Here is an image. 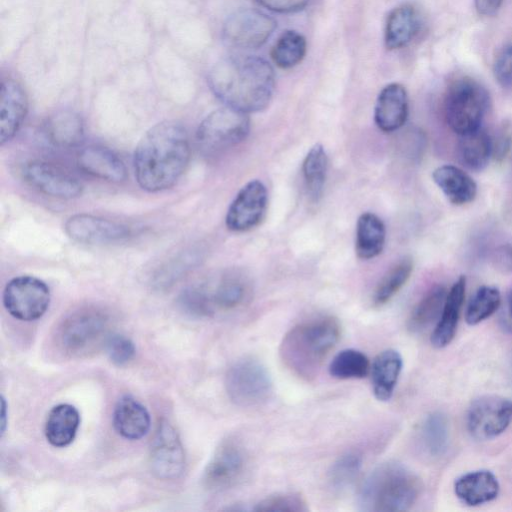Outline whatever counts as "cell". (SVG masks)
Wrapping results in <instances>:
<instances>
[{
  "mask_svg": "<svg viewBox=\"0 0 512 512\" xmlns=\"http://www.w3.org/2000/svg\"><path fill=\"white\" fill-rule=\"evenodd\" d=\"M191 155L186 128L166 120L151 127L138 142L133 167L138 185L148 192L171 188L185 172Z\"/></svg>",
  "mask_w": 512,
  "mask_h": 512,
  "instance_id": "cell-1",
  "label": "cell"
},
{
  "mask_svg": "<svg viewBox=\"0 0 512 512\" xmlns=\"http://www.w3.org/2000/svg\"><path fill=\"white\" fill-rule=\"evenodd\" d=\"M208 84L226 106L249 114L269 105L275 74L263 58L234 55L220 60L210 69Z\"/></svg>",
  "mask_w": 512,
  "mask_h": 512,
  "instance_id": "cell-2",
  "label": "cell"
},
{
  "mask_svg": "<svg viewBox=\"0 0 512 512\" xmlns=\"http://www.w3.org/2000/svg\"><path fill=\"white\" fill-rule=\"evenodd\" d=\"M340 334V323L333 316L303 321L284 335L279 346L280 358L293 374L311 380L318 374Z\"/></svg>",
  "mask_w": 512,
  "mask_h": 512,
  "instance_id": "cell-3",
  "label": "cell"
},
{
  "mask_svg": "<svg viewBox=\"0 0 512 512\" xmlns=\"http://www.w3.org/2000/svg\"><path fill=\"white\" fill-rule=\"evenodd\" d=\"M422 490L420 478L405 465L387 461L375 467L364 479L358 493V506L367 512L409 510Z\"/></svg>",
  "mask_w": 512,
  "mask_h": 512,
  "instance_id": "cell-4",
  "label": "cell"
},
{
  "mask_svg": "<svg viewBox=\"0 0 512 512\" xmlns=\"http://www.w3.org/2000/svg\"><path fill=\"white\" fill-rule=\"evenodd\" d=\"M250 295V286L240 275L230 274L216 280L187 287L179 296L180 307L188 314L205 317L217 311L241 306Z\"/></svg>",
  "mask_w": 512,
  "mask_h": 512,
  "instance_id": "cell-5",
  "label": "cell"
},
{
  "mask_svg": "<svg viewBox=\"0 0 512 512\" xmlns=\"http://www.w3.org/2000/svg\"><path fill=\"white\" fill-rule=\"evenodd\" d=\"M489 106L488 91L470 77L453 80L444 97L446 122L459 136L479 129Z\"/></svg>",
  "mask_w": 512,
  "mask_h": 512,
  "instance_id": "cell-6",
  "label": "cell"
},
{
  "mask_svg": "<svg viewBox=\"0 0 512 512\" xmlns=\"http://www.w3.org/2000/svg\"><path fill=\"white\" fill-rule=\"evenodd\" d=\"M109 318L102 310L82 309L72 313L60 325L57 342L63 352L70 356L87 355L105 344Z\"/></svg>",
  "mask_w": 512,
  "mask_h": 512,
  "instance_id": "cell-7",
  "label": "cell"
},
{
  "mask_svg": "<svg viewBox=\"0 0 512 512\" xmlns=\"http://www.w3.org/2000/svg\"><path fill=\"white\" fill-rule=\"evenodd\" d=\"M225 388L229 399L241 407H256L268 401L273 383L267 368L253 357L234 362L225 376Z\"/></svg>",
  "mask_w": 512,
  "mask_h": 512,
  "instance_id": "cell-8",
  "label": "cell"
},
{
  "mask_svg": "<svg viewBox=\"0 0 512 512\" xmlns=\"http://www.w3.org/2000/svg\"><path fill=\"white\" fill-rule=\"evenodd\" d=\"M249 130L248 114L226 106L203 119L196 131V141L203 151L217 152L245 140Z\"/></svg>",
  "mask_w": 512,
  "mask_h": 512,
  "instance_id": "cell-9",
  "label": "cell"
},
{
  "mask_svg": "<svg viewBox=\"0 0 512 512\" xmlns=\"http://www.w3.org/2000/svg\"><path fill=\"white\" fill-rule=\"evenodd\" d=\"M50 303V289L41 279L22 275L11 279L3 291V304L14 318L33 321L44 315Z\"/></svg>",
  "mask_w": 512,
  "mask_h": 512,
  "instance_id": "cell-10",
  "label": "cell"
},
{
  "mask_svg": "<svg viewBox=\"0 0 512 512\" xmlns=\"http://www.w3.org/2000/svg\"><path fill=\"white\" fill-rule=\"evenodd\" d=\"M512 423V400L498 395H484L468 408L466 425L471 436L485 441L501 435Z\"/></svg>",
  "mask_w": 512,
  "mask_h": 512,
  "instance_id": "cell-11",
  "label": "cell"
},
{
  "mask_svg": "<svg viewBox=\"0 0 512 512\" xmlns=\"http://www.w3.org/2000/svg\"><path fill=\"white\" fill-rule=\"evenodd\" d=\"M277 24L265 13L250 8L239 9L225 21L222 36L235 49H256L272 35Z\"/></svg>",
  "mask_w": 512,
  "mask_h": 512,
  "instance_id": "cell-12",
  "label": "cell"
},
{
  "mask_svg": "<svg viewBox=\"0 0 512 512\" xmlns=\"http://www.w3.org/2000/svg\"><path fill=\"white\" fill-rule=\"evenodd\" d=\"M246 466L247 456L242 445L234 439L224 440L205 468L203 483L212 491L228 489L241 480Z\"/></svg>",
  "mask_w": 512,
  "mask_h": 512,
  "instance_id": "cell-13",
  "label": "cell"
},
{
  "mask_svg": "<svg viewBox=\"0 0 512 512\" xmlns=\"http://www.w3.org/2000/svg\"><path fill=\"white\" fill-rule=\"evenodd\" d=\"M22 173L30 186L51 197L72 199L81 195L83 190L74 175L51 162L30 161L25 164Z\"/></svg>",
  "mask_w": 512,
  "mask_h": 512,
  "instance_id": "cell-14",
  "label": "cell"
},
{
  "mask_svg": "<svg viewBox=\"0 0 512 512\" xmlns=\"http://www.w3.org/2000/svg\"><path fill=\"white\" fill-rule=\"evenodd\" d=\"M64 229L73 241L88 245L114 244L132 234L126 224L85 213L68 218Z\"/></svg>",
  "mask_w": 512,
  "mask_h": 512,
  "instance_id": "cell-15",
  "label": "cell"
},
{
  "mask_svg": "<svg viewBox=\"0 0 512 512\" xmlns=\"http://www.w3.org/2000/svg\"><path fill=\"white\" fill-rule=\"evenodd\" d=\"M185 455L174 427L162 421L155 432L150 449L152 473L162 480L178 478L184 470Z\"/></svg>",
  "mask_w": 512,
  "mask_h": 512,
  "instance_id": "cell-16",
  "label": "cell"
},
{
  "mask_svg": "<svg viewBox=\"0 0 512 512\" xmlns=\"http://www.w3.org/2000/svg\"><path fill=\"white\" fill-rule=\"evenodd\" d=\"M267 208V190L259 180L245 184L230 204L225 223L230 231L245 232L256 227Z\"/></svg>",
  "mask_w": 512,
  "mask_h": 512,
  "instance_id": "cell-17",
  "label": "cell"
},
{
  "mask_svg": "<svg viewBox=\"0 0 512 512\" xmlns=\"http://www.w3.org/2000/svg\"><path fill=\"white\" fill-rule=\"evenodd\" d=\"M28 110L27 96L14 79H4L0 89V145L13 139Z\"/></svg>",
  "mask_w": 512,
  "mask_h": 512,
  "instance_id": "cell-18",
  "label": "cell"
},
{
  "mask_svg": "<svg viewBox=\"0 0 512 512\" xmlns=\"http://www.w3.org/2000/svg\"><path fill=\"white\" fill-rule=\"evenodd\" d=\"M408 117V96L399 83L386 85L379 93L375 105L374 120L383 132L401 128Z\"/></svg>",
  "mask_w": 512,
  "mask_h": 512,
  "instance_id": "cell-19",
  "label": "cell"
},
{
  "mask_svg": "<svg viewBox=\"0 0 512 512\" xmlns=\"http://www.w3.org/2000/svg\"><path fill=\"white\" fill-rule=\"evenodd\" d=\"M77 165L84 173L110 182H121L127 176L122 159L103 146L91 145L83 148L78 153Z\"/></svg>",
  "mask_w": 512,
  "mask_h": 512,
  "instance_id": "cell-20",
  "label": "cell"
},
{
  "mask_svg": "<svg viewBox=\"0 0 512 512\" xmlns=\"http://www.w3.org/2000/svg\"><path fill=\"white\" fill-rule=\"evenodd\" d=\"M466 278L460 276L447 292L443 310L431 335L435 348H444L455 337L457 325L465 298Z\"/></svg>",
  "mask_w": 512,
  "mask_h": 512,
  "instance_id": "cell-21",
  "label": "cell"
},
{
  "mask_svg": "<svg viewBox=\"0 0 512 512\" xmlns=\"http://www.w3.org/2000/svg\"><path fill=\"white\" fill-rule=\"evenodd\" d=\"M500 491L496 476L488 470H477L459 477L454 484L456 496L469 506L494 500Z\"/></svg>",
  "mask_w": 512,
  "mask_h": 512,
  "instance_id": "cell-22",
  "label": "cell"
},
{
  "mask_svg": "<svg viewBox=\"0 0 512 512\" xmlns=\"http://www.w3.org/2000/svg\"><path fill=\"white\" fill-rule=\"evenodd\" d=\"M432 178L449 202L454 205L470 203L477 195L476 182L457 166L441 165L433 171Z\"/></svg>",
  "mask_w": 512,
  "mask_h": 512,
  "instance_id": "cell-23",
  "label": "cell"
},
{
  "mask_svg": "<svg viewBox=\"0 0 512 512\" xmlns=\"http://www.w3.org/2000/svg\"><path fill=\"white\" fill-rule=\"evenodd\" d=\"M151 424L147 409L131 396L120 398L113 412V426L117 433L130 440L146 435Z\"/></svg>",
  "mask_w": 512,
  "mask_h": 512,
  "instance_id": "cell-24",
  "label": "cell"
},
{
  "mask_svg": "<svg viewBox=\"0 0 512 512\" xmlns=\"http://www.w3.org/2000/svg\"><path fill=\"white\" fill-rule=\"evenodd\" d=\"M402 366V357L394 349L384 350L375 357L371 366V382L376 399L387 401L392 397Z\"/></svg>",
  "mask_w": 512,
  "mask_h": 512,
  "instance_id": "cell-25",
  "label": "cell"
},
{
  "mask_svg": "<svg viewBox=\"0 0 512 512\" xmlns=\"http://www.w3.org/2000/svg\"><path fill=\"white\" fill-rule=\"evenodd\" d=\"M44 134L48 142L55 147H75L84 138V123L74 111H58L46 120Z\"/></svg>",
  "mask_w": 512,
  "mask_h": 512,
  "instance_id": "cell-26",
  "label": "cell"
},
{
  "mask_svg": "<svg viewBox=\"0 0 512 512\" xmlns=\"http://www.w3.org/2000/svg\"><path fill=\"white\" fill-rule=\"evenodd\" d=\"M419 28V16L410 4L394 8L388 15L385 26V45L388 49L406 46L416 35Z\"/></svg>",
  "mask_w": 512,
  "mask_h": 512,
  "instance_id": "cell-27",
  "label": "cell"
},
{
  "mask_svg": "<svg viewBox=\"0 0 512 512\" xmlns=\"http://www.w3.org/2000/svg\"><path fill=\"white\" fill-rule=\"evenodd\" d=\"M80 424L78 410L70 404H59L53 407L45 423L47 441L55 447H65L75 438Z\"/></svg>",
  "mask_w": 512,
  "mask_h": 512,
  "instance_id": "cell-28",
  "label": "cell"
},
{
  "mask_svg": "<svg viewBox=\"0 0 512 512\" xmlns=\"http://www.w3.org/2000/svg\"><path fill=\"white\" fill-rule=\"evenodd\" d=\"M386 230L383 221L375 214L360 215L356 225L355 251L360 259L378 256L385 244Z\"/></svg>",
  "mask_w": 512,
  "mask_h": 512,
  "instance_id": "cell-29",
  "label": "cell"
},
{
  "mask_svg": "<svg viewBox=\"0 0 512 512\" xmlns=\"http://www.w3.org/2000/svg\"><path fill=\"white\" fill-rule=\"evenodd\" d=\"M493 150V141L482 127L460 135L457 144L461 163L474 171H481L488 165Z\"/></svg>",
  "mask_w": 512,
  "mask_h": 512,
  "instance_id": "cell-30",
  "label": "cell"
},
{
  "mask_svg": "<svg viewBox=\"0 0 512 512\" xmlns=\"http://www.w3.org/2000/svg\"><path fill=\"white\" fill-rule=\"evenodd\" d=\"M447 291L444 286L431 288L415 305L408 320V327L413 332H420L436 321L443 310Z\"/></svg>",
  "mask_w": 512,
  "mask_h": 512,
  "instance_id": "cell-31",
  "label": "cell"
},
{
  "mask_svg": "<svg viewBox=\"0 0 512 512\" xmlns=\"http://www.w3.org/2000/svg\"><path fill=\"white\" fill-rule=\"evenodd\" d=\"M449 441V423L441 412L429 414L420 427V442L424 451L432 457L444 454Z\"/></svg>",
  "mask_w": 512,
  "mask_h": 512,
  "instance_id": "cell-32",
  "label": "cell"
},
{
  "mask_svg": "<svg viewBox=\"0 0 512 512\" xmlns=\"http://www.w3.org/2000/svg\"><path fill=\"white\" fill-rule=\"evenodd\" d=\"M328 158L321 144H315L303 161V176L310 199L317 202L323 193Z\"/></svg>",
  "mask_w": 512,
  "mask_h": 512,
  "instance_id": "cell-33",
  "label": "cell"
},
{
  "mask_svg": "<svg viewBox=\"0 0 512 512\" xmlns=\"http://www.w3.org/2000/svg\"><path fill=\"white\" fill-rule=\"evenodd\" d=\"M306 39L300 33L288 30L281 34L271 50L273 62L282 69L299 64L306 54Z\"/></svg>",
  "mask_w": 512,
  "mask_h": 512,
  "instance_id": "cell-34",
  "label": "cell"
},
{
  "mask_svg": "<svg viewBox=\"0 0 512 512\" xmlns=\"http://www.w3.org/2000/svg\"><path fill=\"white\" fill-rule=\"evenodd\" d=\"M413 271V260L404 257L387 271L377 285L373 294L375 306H382L389 302L405 285Z\"/></svg>",
  "mask_w": 512,
  "mask_h": 512,
  "instance_id": "cell-35",
  "label": "cell"
},
{
  "mask_svg": "<svg viewBox=\"0 0 512 512\" xmlns=\"http://www.w3.org/2000/svg\"><path fill=\"white\" fill-rule=\"evenodd\" d=\"M370 369L368 357L356 349H344L337 353L329 364V374L337 379H361Z\"/></svg>",
  "mask_w": 512,
  "mask_h": 512,
  "instance_id": "cell-36",
  "label": "cell"
},
{
  "mask_svg": "<svg viewBox=\"0 0 512 512\" xmlns=\"http://www.w3.org/2000/svg\"><path fill=\"white\" fill-rule=\"evenodd\" d=\"M362 463V455L356 451H349L341 455L329 470L330 487L336 491L349 488L357 479Z\"/></svg>",
  "mask_w": 512,
  "mask_h": 512,
  "instance_id": "cell-37",
  "label": "cell"
},
{
  "mask_svg": "<svg viewBox=\"0 0 512 512\" xmlns=\"http://www.w3.org/2000/svg\"><path fill=\"white\" fill-rule=\"evenodd\" d=\"M501 294L494 286H481L471 298L465 313L467 324L477 325L490 317L500 306Z\"/></svg>",
  "mask_w": 512,
  "mask_h": 512,
  "instance_id": "cell-38",
  "label": "cell"
},
{
  "mask_svg": "<svg viewBox=\"0 0 512 512\" xmlns=\"http://www.w3.org/2000/svg\"><path fill=\"white\" fill-rule=\"evenodd\" d=\"M254 511L261 512H306L309 510L305 498L295 492L277 493L259 501Z\"/></svg>",
  "mask_w": 512,
  "mask_h": 512,
  "instance_id": "cell-39",
  "label": "cell"
},
{
  "mask_svg": "<svg viewBox=\"0 0 512 512\" xmlns=\"http://www.w3.org/2000/svg\"><path fill=\"white\" fill-rule=\"evenodd\" d=\"M104 346L109 359L117 366L126 365L136 352L134 343L120 334L109 335Z\"/></svg>",
  "mask_w": 512,
  "mask_h": 512,
  "instance_id": "cell-40",
  "label": "cell"
},
{
  "mask_svg": "<svg viewBox=\"0 0 512 512\" xmlns=\"http://www.w3.org/2000/svg\"><path fill=\"white\" fill-rule=\"evenodd\" d=\"M494 75L501 86L512 88V43L497 56L494 63Z\"/></svg>",
  "mask_w": 512,
  "mask_h": 512,
  "instance_id": "cell-41",
  "label": "cell"
},
{
  "mask_svg": "<svg viewBox=\"0 0 512 512\" xmlns=\"http://www.w3.org/2000/svg\"><path fill=\"white\" fill-rule=\"evenodd\" d=\"M191 256L188 255V252L184 255H181L176 260L169 263L157 276V283L159 285H167L171 281H174L180 275L188 270L190 266ZM169 285V284H168Z\"/></svg>",
  "mask_w": 512,
  "mask_h": 512,
  "instance_id": "cell-42",
  "label": "cell"
},
{
  "mask_svg": "<svg viewBox=\"0 0 512 512\" xmlns=\"http://www.w3.org/2000/svg\"><path fill=\"white\" fill-rule=\"evenodd\" d=\"M261 6L278 13H290L304 9L311 0H256Z\"/></svg>",
  "mask_w": 512,
  "mask_h": 512,
  "instance_id": "cell-43",
  "label": "cell"
},
{
  "mask_svg": "<svg viewBox=\"0 0 512 512\" xmlns=\"http://www.w3.org/2000/svg\"><path fill=\"white\" fill-rule=\"evenodd\" d=\"M504 0H474L477 11L482 15H494Z\"/></svg>",
  "mask_w": 512,
  "mask_h": 512,
  "instance_id": "cell-44",
  "label": "cell"
},
{
  "mask_svg": "<svg viewBox=\"0 0 512 512\" xmlns=\"http://www.w3.org/2000/svg\"><path fill=\"white\" fill-rule=\"evenodd\" d=\"M501 324L505 331L512 334V290L508 295L506 306L501 316Z\"/></svg>",
  "mask_w": 512,
  "mask_h": 512,
  "instance_id": "cell-45",
  "label": "cell"
},
{
  "mask_svg": "<svg viewBox=\"0 0 512 512\" xmlns=\"http://www.w3.org/2000/svg\"><path fill=\"white\" fill-rule=\"evenodd\" d=\"M1 402H2L1 433L3 434L4 430H5V425H6V414H5L6 404H5V399L3 397L1 399Z\"/></svg>",
  "mask_w": 512,
  "mask_h": 512,
  "instance_id": "cell-46",
  "label": "cell"
}]
</instances>
